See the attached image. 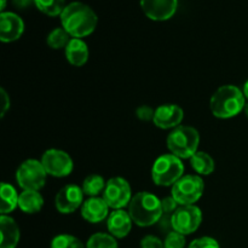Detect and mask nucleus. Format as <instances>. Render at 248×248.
<instances>
[{
  "label": "nucleus",
  "instance_id": "nucleus-1",
  "mask_svg": "<svg viewBox=\"0 0 248 248\" xmlns=\"http://www.w3.org/2000/svg\"><path fill=\"white\" fill-rule=\"evenodd\" d=\"M61 23L70 36L81 39L93 33L98 23V17L89 5L74 1L64 7L61 14Z\"/></svg>",
  "mask_w": 248,
  "mask_h": 248
},
{
  "label": "nucleus",
  "instance_id": "nucleus-4",
  "mask_svg": "<svg viewBox=\"0 0 248 248\" xmlns=\"http://www.w3.org/2000/svg\"><path fill=\"white\" fill-rule=\"evenodd\" d=\"M200 135L191 126H178L167 136V148L179 159H190L198 152Z\"/></svg>",
  "mask_w": 248,
  "mask_h": 248
},
{
  "label": "nucleus",
  "instance_id": "nucleus-22",
  "mask_svg": "<svg viewBox=\"0 0 248 248\" xmlns=\"http://www.w3.org/2000/svg\"><path fill=\"white\" fill-rule=\"evenodd\" d=\"M106 181L99 174H90L84 179L82 183V191L84 194L89 195L90 198H96L99 194L103 193L106 189Z\"/></svg>",
  "mask_w": 248,
  "mask_h": 248
},
{
  "label": "nucleus",
  "instance_id": "nucleus-36",
  "mask_svg": "<svg viewBox=\"0 0 248 248\" xmlns=\"http://www.w3.org/2000/svg\"><path fill=\"white\" fill-rule=\"evenodd\" d=\"M244 110H245V114H246V116L248 118V103L246 104V107H245Z\"/></svg>",
  "mask_w": 248,
  "mask_h": 248
},
{
  "label": "nucleus",
  "instance_id": "nucleus-14",
  "mask_svg": "<svg viewBox=\"0 0 248 248\" xmlns=\"http://www.w3.org/2000/svg\"><path fill=\"white\" fill-rule=\"evenodd\" d=\"M24 31L23 19L14 12H1L0 15V40L12 43L18 40Z\"/></svg>",
  "mask_w": 248,
  "mask_h": 248
},
{
  "label": "nucleus",
  "instance_id": "nucleus-34",
  "mask_svg": "<svg viewBox=\"0 0 248 248\" xmlns=\"http://www.w3.org/2000/svg\"><path fill=\"white\" fill-rule=\"evenodd\" d=\"M242 91H244L245 97H246V98L248 99V80H247L246 82H245V85H244V90H242Z\"/></svg>",
  "mask_w": 248,
  "mask_h": 248
},
{
  "label": "nucleus",
  "instance_id": "nucleus-17",
  "mask_svg": "<svg viewBox=\"0 0 248 248\" xmlns=\"http://www.w3.org/2000/svg\"><path fill=\"white\" fill-rule=\"evenodd\" d=\"M0 248H16L19 242L21 232L18 224L15 222L14 218L7 215H1L0 217Z\"/></svg>",
  "mask_w": 248,
  "mask_h": 248
},
{
  "label": "nucleus",
  "instance_id": "nucleus-9",
  "mask_svg": "<svg viewBox=\"0 0 248 248\" xmlns=\"http://www.w3.org/2000/svg\"><path fill=\"white\" fill-rule=\"evenodd\" d=\"M103 199L113 210H123L132 200L130 183L121 177H114L107 182L103 191Z\"/></svg>",
  "mask_w": 248,
  "mask_h": 248
},
{
  "label": "nucleus",
  "instance_id": "nucleus-33",
  "mask_svg": "<svg viewBox=\"0 0 248 248\" xmlns=\"http://www.w3.org/2000/svg\"><path fill=\"white\" fill-rule=\"evenodd\" d=\"M31 0H14L15 5H16L17 7L27 6V5L31 4ZM33 1H34V0H33Z\"/></svg>",
  "mask_w": 248,
  "mask_h": 248
},
{
  "label": "nucleus",
  "instance_id": "nucleus-18",
  "mask_svg": "<svg viewBox=\"0 0 248 248\" xmlns=\"http://www.w3.org/2000/svg\"><path fill=\"white\" fill-rule=\"evenodd\" d=\"M65 58L68 62L75 67H81L89 60V46L82 39L73 38L64 48Z\"/></svg>",
  "mask_w": 248,
  "mask_h": 248
},
{
  "label": "nucleus",
  "instance_id": "nucleus-24",
  "mask_svg": "<svg viewBox=\"0 0 248 248\" xmlns=\"http://www.w3.org/2000/svg\"><path fill=\"white\" fill-rule=\"evenodd\" d=\"M69 34L64 28H55L48 33L46 43L53 50H58V48H65L68 43L70 41Z\"/></svg>",
  "mask_w": 248,
  "mask_h": 248
},
{
  "label": "nucleus",
  "instance_id": "nucleus-5",
  "mask_svg": "<svg viewBox=\"0 0 248 248\" xmlns=\"http://www.w3.org/2000/svg\"><path fill=\"white\" fill-rule=\"evenodd\" d=\"M184 165L182 159L173 154H165L155 160L152 167V178L156 186H170L183 177Z\"/></svg>",
  "mask_w": 248,
  "mask_h": 248
},
{
  "label": "nucleus",
  "instance_id": "nucleus-26",
  "mask_svg": "<svg viewBox=\"0 0 248 248\" xmlns=\"http://www.w3.org/2000/svg\"><path fill=\"white\" fill-rule=\"evenodd\" d=\"M51 248H85L84 244L78 237L68 234H61L53 237Z\"/></svg>",
  "mask_w": 248,
  "mask_h": 248
},
{
  "label": "nucleus",
  "instance_id": "nucleus-35",
  "mask_svg": "<svg viewBox=\"0 0 248 248\" xmlns=\"http://www.w3.org/2000/svg\"><path fill=\"white\" fill-rule=\"evenodd\" d=\"M5 6H6V0H1V5H0V10H1L2 12H4Z\"/></svg>",
  "mask_w": 248,
  "mask_h": 248
},
{
  "label": "nucleus",
  "instance_id": "nucleus-10",
  "mask_svg": "<svg viewBox=\"0 0 248 248\" xmlns=\"http://www.w3.org/2000/svg\"><path fill=\"white\" fill-rule=\"evenodd\" d=\"M41 164L46 173L56 178H63L72 173L74 164L68 153L60 149L46 150L41 157Z\"/></svg>",
  "mask_w": 248,
  "mask_h": 248
},
{
  "label": "nucleus",
  "instance_id": "nucleus-2",
  "mask_svg": "<svg viewBox=\"0 0 248 248\" xmlns=\"http://www.w3.org/2000/svg\"><path fill=\"white\" fill-rule=\"evenodd\" d=\"M246 107L244 91L235 85L220 86L213 93L210 101V108L218 119H230L239 115Z\"/></svg>",
  "mask_w": 248,
  "mask_h": 248
},
{
  "label": "nucleus",
  "instance_id": "nucleus-7",
  "mask_svg": "<svg viewBox=\"0 0 248 248\" xmlns=\"http://www.w3.org/2000/svg\"><path fill=\"white\" fill-rule=\"evenodd\" d=\"M46 173L41 161L29 159L22 162L16 172V181L23 190L39 191L45 186Z\"/></svg>",
  "mask_w": 248,
  "mask_h": 248
},
{
  "label": "nucleus",
  "instance_id": "nucleus-3",
  "mask_svg": "<svg viewBox=\"0 0 248 248\" xmlns=\"http://www.w3.org/2000/svg\"><path fill=\"white\" fill-rule=\"evenodd\" d=\"M128 213L133 223L138 227L145 228L159 222L164 211L159 198L148 191H140L132 196V200L128 203Z\"/></svg>",
  "mask_w": 248,
  "mask_h": 248
},
{
  "label": "nucleus",
  "instance_id": "nucleus-12",
  "mask_svg": "<svg viewBox=\"0 0 248 248\" xmlns=\"http://www.w3.org/2000/svg\"><path fill=\"white\" fill-rule=\"evenodd\" d=\"M140 7L148 18L166 21L176 14L178 0H140Z\"/></svg>",
  "mask_w": 248,
  "mask_h": 248
},
{
  "label": "nucleus",
  "instance_id": "nucleus-19",
  "mask_svg": "<svg viewBox=\"0 0 248 248\" xmlns=\"http://www.w3.org/2000/svg\"><path fill=\"white\" fill-rule=\"evenodd\" d=\"M44 206V198L36 190H23L19 194L18 207L22 212L34 215L38 213Z\"/></svg>",
  "mask_w": 248,
  "mask_h": 248
},
{
  "label": "nucleus",
  "instance_id": "nucleus-20",
  "mask_svg": "<svg viewBox=\"0 0 248 248\" xmlns=\"http://www.w3.org/2000/svg\"><path fill=\"white\" fill-rule=\"evenodd\" d=\"M190 165L194 171L200 176H208V174L213 173L216 169L213 157L205 152H196L190 157Z\"/></svg>",
  "mask_w": 248,
  "mask_h": 248
},
{
  "label": "nucleus",
  "instance_id": "nucleus-31",
  "mask_svg": "<svg viewBox=\"0 0 248 248\" xmlns=\"http://www.w3.org/2000/svg\"><path fill=\"white\" fill-rule=\"evenodd\" d=\"M161 203H162V211H164V213H171L178 208L177 207V205H178V203H177V201L174 200L172 196L162 199Z\"/></svg>",
  "mask_w": 248,
  "mask_h": 248
},
{
  "label": "nucleus",
  "instance_id": "nucleus-11",
  "mask_svg": "<svg viewBox=\"0 0 248 248\" xmlns=\"http://www.w3.org/2000/svg\"><path fill=\"white\" fill-rule=\"evenodd\" d=\"M84 203V191L77 184L63 186L55 198L56 210L62 215L75 212Z\"/></svg>",
  "mask_w": 248,
  "mask_h": 248
},
{
  "label": "nucleus",
  "instance_id": "nucleus-32",
  "mask_svg": "<svg viewBox=\"0 0 248 248\" xmlns=\"http://www.w3.org/2000/svg\"><path fill=\"white\" fill-rule=\"evenodd\" d=\"M0 104H1V118H4L6 111L10 109V97L4 89H0Z\"/></svg>",
  "mask_w": 248,
  "mask_h": 248
},
{
  "label": "nucleus",
  "instance_id": "nucleus-29",
  "mask_svg": "<svg viewBox=\"0 0 248 248\" xmlns=\"http://www.w3.org/2000/svg\"><path fill=\"white\" fill-rule=\"evenodd\" d=\"M140 248H165V244L154 235H147L140 241Z\"/></svg>",
  "mask_w": 248,
  "mask_h": 248
},
{
  "label": "nucleus",
  "instance_id": "nucleus-27",
  "mask_svg": "<svg viewBox=\"0 0 248 248\" xmlns=\"http://www.w3.org/2000/svg\"><path fill=\"white\" fill-rule=\"evenodd\" d=\"M186 235L178 232H171L165 239V248H184L186 247Z\"/></svg>",
  "mask_w": 248,
  "mask_h": 248
},
{
  "label": "nucleus",
  "instance_id": "nucleus-30",
  "mask_svg": "<svg viewBox=\"0 0 248 248\" xmlns=\"http://www.w3.org/2000/svg\"><path fill=\"white\" fill-rule=\"evenodd\" d=\"M136 115L138 119L143 121H150L154 120L155 110L149 106H140L138 107L137 110H136Z\"/></svg>",
  "mask_w": 248,
  "mask_h": 248
},
{
  "label": "nucleus",
  "instance_id": "nucleus-16",
  "mask_svg": "<svg viewBox=\"0 0 248 248\" xmlns=\"http://www.w3.org/2000/svg\"><path fill=\"white\" fill-rule=\"evenodd\" d=\"M109 215V206L103 198H90L81 206V216L90 223H99Z\"/></svg>",
  "mask_w": 248,
  "mask_h": 248
},
{
  "label": "nucleus",
  "instance_id": "nucleus-13",
  "mask_svg": "<svg viewBox=\"0 0 248 248\" xmlns=\"http://www.w3.org/2000/svg\"><path fill=\"white\" fill-rule=\"evenodd\" d=\"M184 118V111L177 104H162L155 109L153 123L162 130L176 128L181 125Z\"/></svg>",
  "mask_w": 248,
  "mask_h": 248
},
{
  "label": "nucleus",
  "instance_id": "nucleus-25",
  "mask_svg": "<svg viewBox=\"0 0 248 248\" xmlns=\"http://www.w3.org/2000/svg\"><path fill=\"white\" fill-rule=\"evenodd\" d=\"M86 248H118V242L113 235L97 232L90 237Z\"/></svg>",
  "mask_w": 248,
  "mask_h": 248
},
{
  "label": "nucleus",
  "instance_id": "nucleus-8",
  "mask_svg": "<svg viewBox=\"0 0 248 248\" xmlns=\"http://www.w3.org/2000/svg\"><path fill=\"white\" fill-rule=\"evenodd\" d=\"M202 222V212L195 205L179 206L171 217V225L174 232L183 235L193 234Z\"/></svg>",
  "mask_w": 248,
  "mask_h": 248
},
{
  "label": "nucleus",
  "instance_id": "nucleus-15",
  "mask_svg": "<svg viewBox=\"0 0 248 248\" xmlns=\"http://www.w3.org/2000/svg\"><path fill=\"white\" fill-rule=\"evenodd\" d=\"M132 218L130 213L124 210H114L107 219L109 232L115 239H124L130 234L132 229Z\"/></svg>",
  "mask_w": 248,
  "mask_h": 248
},
{
  "label": "nucleus",
  "instance_id": "nucleus-28",
  "mask_svg": "<svg viewBox=\"0 0 248 248\" xmlns=\"http://www.w3.org/2000/svg\"><path fill=\"white\" fill-rule=\"evenodd\" d=\"M188 248H220V247H219V244L217 242V240H215L213 237H210V236H203L191 241V244L189 245Z\"/></svg>",
  "mask_w": 248,
  "mask_h": 248
},
{
  "label": "nucleus",
  "instance_id": "nucleus-6",
  "mask_svg": "<svg viewBox=\"0 0 248 248\" xmlns=\"http://www.w3.org/2000/svg\"><path fill=\"white\" fill-rule=\"evenodd\" d=\"M205 190L203 179L198 174H186L172 186V198L181 206L194 205Z\"/></svg>",
  "mask_w": 248,
  "mask_h": 248
},
{
  "label": "nucleus",
  "instance_id": "nucleus-23",
  "mask_svg": "<svg viewBox=\"0 0 248 248\" xmlns=\"http://www.w3.org/2000/svg\"><path fill=\"white\" fill-rule=\"evenodd\" d=\"M35 6L40 10L43 14L47 16H58L63 12L65 5V0H34Z\"/></svg>",
  "mask_w": 248,
  "mask_h": 248
},
{
  "label": "nucleus",
  "instance_id": "nucleus-21",
  "mask_svg": "<svg viewBox=\"0 0 248 248\" xmlns=\"http://www.w3.org/2000/svg\"><path fill=\"white\" fill-rule=\"evenodd\" d=\"M1 206H0V212L1 215H9L16 207H18V199L19 195L17 190L9 183H1Z\"/></svg>",
  "mask_w": 248,
  "mask_h": 248
}]
</instances>
